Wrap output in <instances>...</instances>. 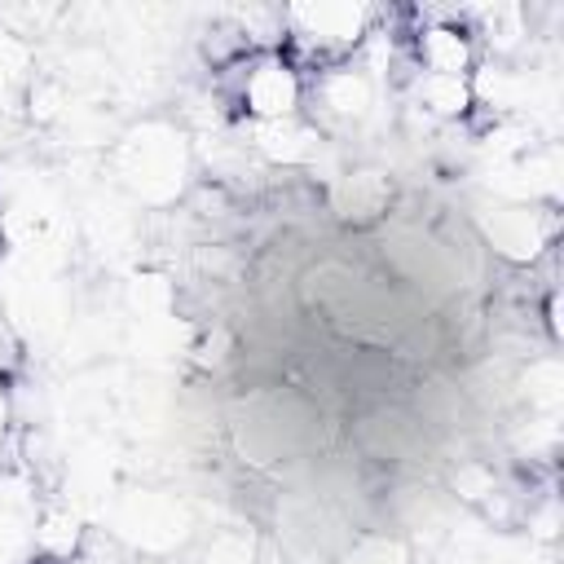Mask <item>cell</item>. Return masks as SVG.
<instances>
[{"instance_id":"6da1fadb","label":"cell","mask_w":564,"mask_h":564,"mask_svg":"<svg viewBox=\"0 0 564 564\" xmlns=\"http://www.w3.org/2000/svg\"><path fill=\"white\" fill-rule=\"evenodd\" d=\"M282 31L291 44V62L330 70L344 57H352L366 35L375 31V9L361 0H330V4H286L282 9Z\"/></svg>"},{"instance_id":"7a4b0ae2","label":"cell","mask_w":564,"mask_h":564,"mask_svg":"<svg viewBox=\"0 0 564 564\" xmlns=\"http://www.w3.org/2000/svg\"><path fill=\"white\" fill-rule=\"evenodd\" d=\"M115 172L119 181L145 198V203H163L181 189L185 176V145L167 123H141L137 132H128L115 150Z\"/></svg>"},{"instance_id":"3957f363","label":"cell","mask_w":564,"mask_h":564,"mask_svg":"<svg viewBox=\"0 0 564 564\" xmlns=\"http://www.w3.org/2000/svg\"><path fill=\"white\" fill-rule=\"evenodd\" d=\"M106 520H110L115 538H123L128 546L150 551V555H167V551L185 546V538L194 529L189 507L181 498H172V494H159V489L119 494Z\"/></svg>"},{"instance_id":"277c9868","label":"cell","mask_w":564,"mask_h":564,"mask_svg":"<svg viewBox=\"0 0 564 564\" xmlns=\"http://www.w3.org/2000/svg\"><path fill=\"white\" fill-rule=\"evenodd\" d=\"M238 101L251 115V123L295 119L300 101H304V75L295 70V62L286 53H256L242 70Z\"/></svg>"},{"instance_id":"5b68a950","label":"cell","mask_w":564,"mask_h":564,"mask_svg":"<svg viewBox=\"0 0 564 564\" xmlns=\"http://www.w3.org/2000/svg\"><path fill=\"white\" fill-rule=\"evenodd\" d=\"M476 220H480V234L494 242V251H502L511 260H538L555 238V216L538 203L494 198L476 212Z\"/></svg>"},{"instance_id":"8992f818","label":"cell","mask_w":564,"mask_h":564,"mask_svg":"<svg viewBox=\"0 0 564 564\" xmlns=\"http://www.w3.org/2000/svg\"><path fill=\"white\" fill-rule=\"evenodd\" d=\"M414 53L423 75H445V79H467L476 66V40L463 22L454 18H432L414 35Z\"/></svg>"},{"instance_id":"52a82bcc","label":"cell","mask_w":564,"mask_h":564,"mask_svg":"<svg viewBox=\"0 0 564 564\" xmlns=\"http://www.w3.org/2000/svg\"><path fill=\"white\" fill-rule=\"evenodd\" d=\"M35 489L18 471H0V564H22L35 551Z\"/></svg>"},{"instance_id":"ba28073f","label":"cell","mask_w":564,"mask_h":564,"mask_svg":"<svg viewBox=\"0 0 564 564\" xmlns=\"http://www.w3.org/2000/svg\"><path fill=\"white\" fill-rule=\"evenodd\" d=\"M313 97H317V106H322L326 119H335V123H361V119H370V110L379 101V84L361 66L339 62V66H330V70L317 75Z\"/></svg>"},{"instance_id":"9c48e42d","label":"cell","mask_w":564,"mask_h":564,"mask_svg":"<svg viewBox=\"0 0 564 564\" xmlns=\"http://www.w3.org/2000/svg\"><path fill=\"white\" fill-rule=\"evenodd\" d=\"M251 145L269 163L291 167V163H308L322 150V132L295 115V119H278V123H251Z\"/></svg>"},{"instance_id":"30bf717a","label":"cell","mask_w":564,"mask_h":564,"mask_svg":"<svg viewBox=\"0 0 564 564\" xmlns=\"http://www.w3.org/2000/svg\"><path fill=\"white\" fill-rule=\"evenodd\" d=\"M388 194H392V189H388V176L361 167V172H344V176L335 181L330 203H335V212H339L344 220H375V216L388 207Z\"/></svg>"},{"instance_id":"8fae6325","label":"cell","mask_w":564,"mask_h":564,"mask_svg":"<svg viewBox=\"0 0 564 564\" xmlns=\"http://www.w3.org/2000/svg\"><path fill=\"white\" fill-rule=\"evenodd\" d=\"M467 31H471V40L480 35L498 57H507V53H516L524 44L529 18H524L520 4H494V9H480L476 13V26H467Z\"/></svg>"},{"instance_id":"7c38bea8","label":"cell","mask_w":564,"mask_h":564,"mask_svg":"<svg viewBox=\"0 0 564 564\" xmlns=\"http://www.w3.org/2000/svg\"><path fill=\"white\" fill-rule=\"evenodd\" d=\"M467 79H471V75H467ZM467 79H445V75H423V70H419L414 97H419V106H423L427 115H436V119H458V115L471 110V84H467Z\"/></svg>"},{"instance_id":"4fadbf2b","label":"cell","mask_w":564,"mask_h":564,"mask_svg":"<svg viewBox=\"0 0 564 564\" xmlns=\"http://www.w3.org/2000/svg\"><path fill=\"white\" fill-rule=\"evenodd\" d=\"M189 564H256V538L251 533H216L194 551Z\"/></svg>"},{"instance_id":"5bb4252c","label":"cell","mask_w":564,"mask_h":564,"mask_svg":"<svg viewBox=\"0 0 564 564\" xmlns=\"http://www.w3.org/2000/svg\"><path fill=\"white\" fill-rule=\"evenodd\" d=\"M344 564H410V551L397 538H366L344 555Z\"/></svg>"},{"instance_id":"9a60e30c","label":"cell","mask_w":564,"mask_h":564,"mask_svg":"<svg viewBox=\"0 0 564 564\" xmlns=\"http://www.w3.org/2000/svg\"><path fill=\"white\" fill-rule=\"evenodd\" d=\"M22 70H26V48L18 44V31H0V101L13 93Z\"/></svg>"},{"instance_id":"2e32d148","label":"cell","mask_w":564,"mask_h":564,"mask_svg":"<svg viewBox=\"0 0 564 564\" xmlns=\"http://www.w3.org/2000/svg\"><path fill=\"white\" fill-rule=\"evenodd\" d=\"M529 401H533L538 410H546V414L560 410V370H555V361L529 370Z\"/></svg>"},{"instance_id":"e0dca14e","label":"cell","mask_w":564,"mask_h":564,"mask_svg":"<svg viewBox=\"0 0 564 564\" xmlns=\"http://www.w3.org/2000/svg\"><path fill=\"white\" fill-rule=\"evenodd\" d=\"M9 423H13V405H9V388L0 379V454H4V441H9Z\"/></svg>"}]
</instances>
